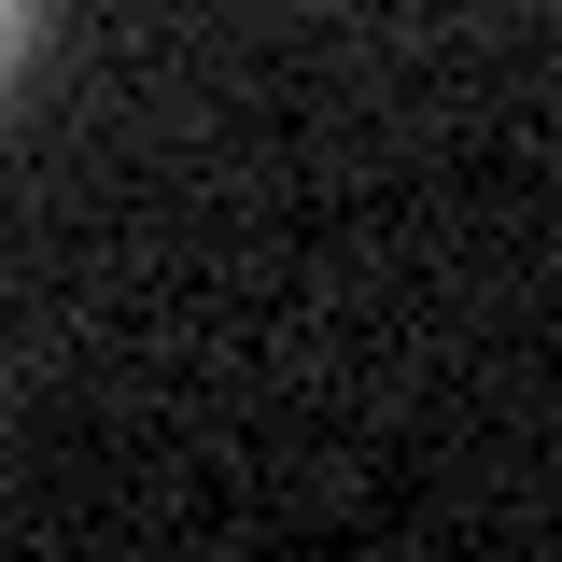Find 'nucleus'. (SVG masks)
I'll list each match as a JSON object with an SVG mask.
<instances>
[{
	"mask_svg": "<svg viewBox=\"0 0 562 562\" xmlns=\"http://www.w3.org/2000/svg\"><path fill=\"white\" fill-rule=\"evenodd\" d=\"M29 29H43V0H0V85H14V57H29Z\"/></svg>",
	"mask_w": 562,
	"mask_h": 562,
	"instance_id": "obj_1",
	"label": "nucleus"
}]
</instances>
